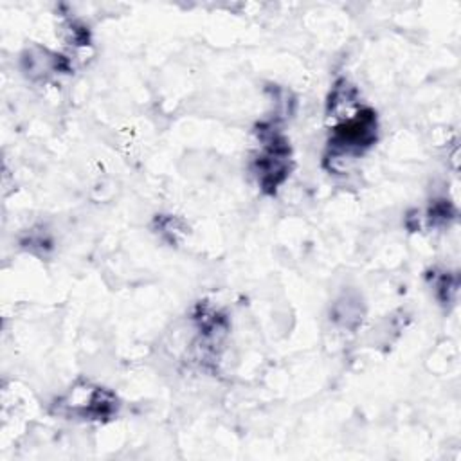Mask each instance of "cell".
Listing matches in <instances>:
<instances>
[{
	"instance_id": "6da1fadb",
	"label": "cell",
	"mask_w": 461,
	"mask_h": 461,
	"mask_svg": "<svg viewBox=\"0 0 461 461\" xmlns=\"http://www.w3.org/2000/svg\"><path fill=\"white\" fill-rule=\"evenodd\" d=\"M376 140V115L369 108L355 106L348 117H340V122L333 128L330 146L333 157H344L360 153Z\"/></svg>"
},
{
	"instance_id": "7a4b0ae2",
	"label": "cell",
	"mask_w": 461,
	"mask_h": 461,
	"mask_svg": "<svg viewBox=\"0 0 461 461\" xmlns=\"http://www.w3.org/2000/svg\"><path fill=\"white\" fill-rule=\"evenodd\" d=\"M261 153L256 158V175L263 191L276 193L290 169V146L283 135L261 131Z\"/></svg>"
},
{
	"instance_id": "3957f363",
	"label": "cell",
	"mask_w": 461,
	"mask_h": 461,
	"mask_svg": "<svg viewBox=\"0 0 461 461\" xmlns=\"http://www.w3.org/2000/svg\"><path fill=\"white\" fill-rule=\"evenodd\" d=\"M117 407V400L113 394L101 387H90L86 385V398H85V387L81 391L70 393L65 400L58 403L59 412H68L85 420H103L113 414Z\"/></svg>"
}]
</instances>
